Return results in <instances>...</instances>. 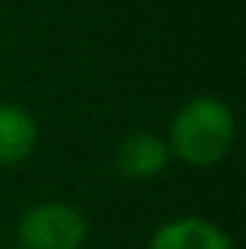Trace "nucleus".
<instances>
[{"mask_svg": "<svg viewBox=\"0 0 246 249\" xmlns=\"http://www.w3.org/2000/svg\"><path fill=\"white\" fill-rule=\"evenodd\" d=\"M235 136L238 119L229 102L214 93H197L174 110L162 139L171 160L188 168H214L232 154Z\"/></svg>", "mask_w": 246, "mask_h": 249, "instance_id": "obj_1", "label": "nucleus"}, {"mask_svg": "<svg viewBox=\"0 0 246 249\" xmlns=\"http://www.w3.org/2000/svg\"><path fill=\"white\" fill-rule=\"evenodd\" d=\"M90 223L84 212L64 200H41L20 212L18 217V247L20 249H81L87 244Z\"/></svg>", "mask_w": 246, "mask_h": 249, "instance_id": "obj_2", "label": "nucleus"}, {"mask_svg": "<svg viewBox=\"0 0 246 249\" xmlns=\"http://www.w3.org/2000/svg\"><path fill=\"white\" fill-rule=\"evenodd\" d=\"M171 162L168 145L162 136L151 133V130H133L119 139L116 151H113V165L124 180L133 183H148L157 180Z\"/></svg>", "mask_w": 246, "mask_h": 249, "instance_id": "obj_3", "label": "nucleus"}, {"mask_svg": "<svg viewBox=\"0 0 246 249\" xmlns=\"http://www.w3.org/2000/svg\"><path fill=\"white\" fill-rule=\"evenodd\" d=\"M148 249H235L229 232L209 217L183 214L159 223L148 241Z\"/></svg>", "mask_w": 246, "mask_h": 249, "instance_id": "obj_4", "label": "nucleus"}, {"mask_svg": "<svg viewBox=\"0 0 246 249\" xmlns=\"http://www.w3.org/2000/svg\"><path fill=\"white\" fill-rule=\"evenodd\" d=\"M38 119L26 107L0 102V168L26 162L38 148Z\"/></svg>", "mask_w": 246, "mask_h": 249, "instance_id": "obj_5", "label": "nucleus"}]
</instances>
